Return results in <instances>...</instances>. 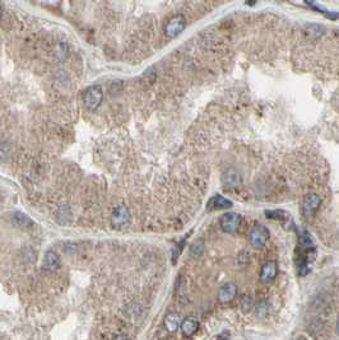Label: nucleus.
I'll return each instance as SVG.
<instances>
[{"instance_id": "obj_1", "label": "nucleus", "mask_w": 339, "mask_h": 340, "mask_svg": "<svg viewBox=\"0 0 339 340\" xmlns=\"http://www.w3.org/2000/svg\"><path fill=\"white\" fill-rule=\"evenodd\" d=\"M103 100V91L101 86L96 84V86H91L84 91L83 94V102L84 106L88 108L89 111H96L97 108L101 106Z\"/></svg>"}, {"instance_id": "obj_2", "label": "nucleus", "mask_w": 339, "mask_h": 340, "mask_svg": "<svg viewBox=\"0 0 339 340\" xmlns=\"http://www.w3.org/2000/svg\"><path fill=\"white\" fill-rule=\"evenodd\" d=\"M269 240V231L265 226L258 224L251 228L250 233H249V242L254 249H262L267 241Z\"/></svg>"}, {"instance_id": "obj_3", "label": "nucleus", "mask_w": 339, "mask_h": 340, "mask_svg": "<svg viewBox=\"0 0 339 340\" xmlns=\"http://www.w3.org/2000/svg\"><path fill=\"white\" fill-rule=\"evenodd\" d=\"M185 27H186V20L184 16L177 14L170 20V22L165 27V35L168 39H175L185 30Z\"/></svg>"}, {"instance_id": "obj_4", "label": "nucleus", "mask_w": 339, "mask_h": 340, "mask_svg": "<svg viewBox=\"0 0 339 340\" xmlns=\"http://www.w3.org/2000/svg\"><path fill=\"white\" fill-rule=\"evenodd\" d=\"M130 223V212L127 207H119L111 216V226L114 230H123Z\"/></svg>"}, {"instance_id": "obj_5", "label": "nucleus", "mask_w": 339, "mask_h": 340, "mask_svg": "<svg viewBox=\"0 0 339 340\" xmlns=\"http://www.w3.org/2000/svg\"><path fill=\"white\" fill-rule=\"evenodd\" d=\"M320 203H321V199L317 194L315 193H310L307 194L306 197L303 198L302 202V214L306 218H311L312 216H315V213L317 212L320 207Z\"/></svg>"}, {"instance_id": "obj_6", "label": "nucleus", "mask_w": 339, "mask_h": 340, "mask_svg": "<svg viewBox=\"0 0 339 340\" xmlns=\"http://www.w3.org/2000/svg\"><path fill=\"white\" fill-rule=\"evenodd\" d=\"M219 224H221V228L226 233H235L241 224V217L237 213L234 212H230V213L223 214L219 219Z\"/></svg>"}, {"instance_id": "obj_7", "label": "nucleus", "mask_w": 339, "mask_h": 340, "mask_svg": "<svg viewBox=\"0 0 339 340\" xmlns=\"http://www.w3.org/2000/svg\"><path fill=\"white\" fill-rule=\"evenodd\" d=\"M222 183L226 188L237 189L243 184V179H241V175L239 174V171H236L235 168H229L222 175Z\"/></svg>"}, {"instance_id": "obj_8", "label": "nucleus", "mask_w": 339, "mask_h": 340, "mask_svg": "<svg viewBox=\"0 0 339 340\" xmlns=\"http://www.w3.org/2000/svg\"><path fill=\"white\" fill-rule=\"evenodd\" d=\"M277 273H278V264L276 261H268L260 271V282L263 284H269L277 277Z\"/></svg>"}, {"instance_id": "obj_9", "label": "nucleus", "mask_w": 339, "mask_h": 340, "mask_svg": "<svg viewBox=\"0 0 339 340\" xmlns=\"http://www.w3.org/2000/svg\"><path fill=\"white\" fill-rule=\"evenodd\" d=\"M237 293V287L235 283H226L224 285H222L218 290V301L222 302V303H227V302H231L235 298Z\"/></svg>"}, {"instance_id": "obj_10", "label": "nucleus", "mask_w": 339, "mask_h": 340, "mask_svg": "<svg viewBox=\"0 0 339 340\" xmlns=\"http://www.w3.org/2000/svg\"><path fill=\"white\" fill-rule=\"evenodd\" d=\"M232 207V202L231 200L226 199L222 195H214L209 199L208 202L207 208L208 210H219V209H227V208Z\"/></svg>"}, {"instance_id": "obj_11", "label": "nucleus", "mask_w": 339, "mask_h": 340, "mask_svg": "<svg viewBox=\"0 0 339 340\" xmlns=\"http://www.w3.org/2000/svg\"><path fill=\"white\" fill-rule=\"evenodd\" d=\"M180 325H181L182 332H184V335H186V336H193V335L198 331L199 327V322L195 317L185 318Z\"/></svg>"}, {"instance_id": "obj_12", "label": "nucleus", "mask_w": 339, "mask_h": 340, "mask_svg": "<svg viewBox=\"0 0 339 340\" xmlns=\"http://www.w3.org/2000/svg\"><path fill=\"white\" fill-rule=\"evenodd\" d=\"M163 323H165L166 330H167L168 332L174 334V332L176 331L177 329H179L180 323H181V320H180V315H179V313H175V312L168 313V315L165 317V321H163Z\"/></svg>"}, {"instance_id": "obj_13", "label": "nucleus", "mask_w": 339, "mask_h": 340, "mask_svg": "<svg viewBox=\"0 0 339 340\" xmlns=\"http://www.w3.org/2000/svg\"><path fill=\"white\" fill-rule=\"evenodd\" d=\"M59 265V256L55 251H47L44 256V261H42V266L45 269H54Z\"/></svg>"}, {"instance_id": "obj_14", "label": "nucleus", "mask_w": 339, "mask_h": 340, "mask_svg": "<svg viewBox=\"0 0 339 340\" xmlns=\"http://www.w3.org/2000/svg\"><path fill=\"white\" fill-rule=\"evenodd\" d=\"M13 218L17 226L22 227V228H28L32 224V221L28 218V216H26L25 213H21V212H17Z\"/></svg>"}, {"instance_id": "obj_15", "label": "nucleus", "mask_w": 339, "mask_h": 340, "mask_svg": "<svg viewBox=\"0 0 339 340\" xmlns=\"http://www.w3.org/2000/svg\"><path fill=\"white\" fill-rule=\"evenodd\" d=\"M265 216L270 219H282L283 217H287V213L283 210H267Z\"/></svg>"}, {"instance_id": "obj_16", "label": "nucleus", "mask_w": 339, "mask_h": 340, "mask_svg": "<svg viewBox=\"0 0 339 340\" xmlns=\"http://www.w3.org/2000/svg\"><path fill=\"white\" fill-rule=\"evenodd\" d=\"M229 336H230V332L224 331V332H222V334L217 337V340H227V339H229Z\"/></svg>"}, {"instance_id": "obj_17", "label": "nucleus", "mask_w": 339, "mask_h": 340, "mask_svg": "<svg viewBox=\"0 0 339 340\" xmlns=\"http://www.w3.org/2000/svg\"><path fill=\"white\" fill-rule=\"evenodd\" d=\"M115 340H129L127 336H118Z\"/></svg>"}, {"instance_id": "obj_18", "label": "nucleus", "mask_w": 339, "mask_h": 340, "mask_svg": "<svg viewBox=\"0 0 339 340\" xmlns=\"http://www.w3.org/2000/svg\"><path fill=\"white\" fill-rule=\"evenodd\" d=\"M255 2H257V0H248V2H246V3L250 4V6H253V4L255 3Z\"/></svg>"}, {"instance_id": "obj_19", "label": "nucleus", "mask_w": 339, "mask_h": 340, "mask_svg": "<svg viewBox=\"0 0 339 340\" xmlns=\"http://www.w3.org/2000/svg\"><path fill=\"white\" fill-rule=\"evenodd\" d=\"M2 14H3V9H2V6H0V20H2Z\"/></svg>"}, {"instance_id": "obj_20", "label": "nucleus", "mask_w": 339, "mask_h": 340, "mask_svg": "<svg viewBox=\"0 0 339 340\" xmlns=\"http://www.w3.org/2000/svg\"><path fill=\"white\" fill-rule=\"evenodd\" d=\"M297 340H303V339H297Z\"/></svg>"}]
</instances>
